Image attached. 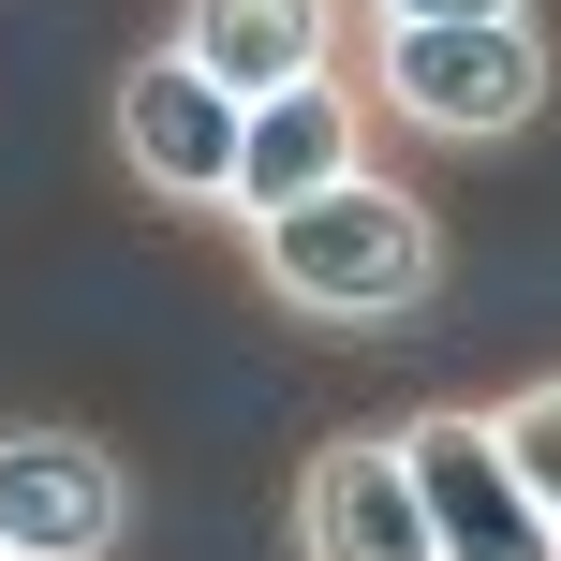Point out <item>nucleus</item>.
Instances as JSON below:
<instances>
[{
  "mask_svg": "<svg viewBox=\"0 0 561 561\" xmlns=\"http://www.w3.org/2000/svg\"><path fill=\"white\" fill-rule=\"evenodd\" d=\"M237 252H252L280 325H325V340H399L444 296V222H428V193H399L385 163H355V178H325V193L266 207V222H237Z\"/></svg>",
  "mask_w": 561,
  "mask_h": 561,
  "instance_id": "nucleus-1",
  "label": "nucleus"
},
{
  "mask_svg": "<svg viewBox=\"0 0 561 561\" xmlns=\"http://www.w3.org/2000/svg\"><path fill=\"white\" fill-rule=\"evenodd\" d=\"M369 118L428 148H517L561 104V30L547 15H428V30H355Z\"/></svg>",
  "mask_w": 561,
  "mask_h": 561,
  "instance_id": "nucleus-2",
  "label": "nucleus"
},
{
  "mask_svg": "<svg viewBox=\"0 0 561 561\" xmlns=\"http://www.w3.org/2000/svg\"><path fill=\"white\" fill-rule=\"evenodd\" d=\"M104 134H118V163H134V193L163 207V222H222L252 104H237V89L207 75V59L148 45V59H118V89H104Z\"/></svg>",
  "mask_w": 561,
  "mask_h": 561,
  "instance_id": "nucleus-3",
  "label": "nucleus"
},
{
  "mask_svg": "<svg viewBox=\"0 0 561 561\" xmlns=\"http://www.w3.org/2000/svg\"><path fill=\"white\" fill-rule=\"evenodd\" d=\"M399 458H414V488H428L444 561H561V517L533 503V473L503 458L488 399H428V414H399Z\"/></svg>",
  "mask_w": 561,
  "mask_h": 561,
  "instance_id": "nucleus-4",
  "label": "nucleus"
},
{
  "mask_svg": "<svg viewBox=\"0 0 561 561\" xmlns=\"http://www.w3.org/2000/svg\"><path fill=\"white\" fill-rule=\"evenodd\" d=\"M134 533V458L104 428H0V561H118Z\"/></svg>",
  "mask_w": 561,
  "mask_h": 561,
  "instance_id": "nucleus-5",
  "label": "nucleus"
},
{
  "mask_svg": "<svg viewBox=\"0 0 561 561\" xmlns=\"http://www.w3.org/2000/svg\"><path fill=\"white\" fill-rule=\"evenodd\" d=\"M296 561H444L399 428H325L296 458Z\"/></svg>",
  "mask_w": 561,
  "mask_h": 561,
  "instance_id": "nucleus-6",
  "label": "nucleus"
},
{
  "mask_svg": "<svg viewBox=\"0 0 561 561\" xmlns=\"http://www.w3.org/2000/svg\"><path fill=\"white\" fill-rule=\"evenodd\" d=\"M355 163H369V89H355V59H325V75H296V89H266V104H252L222 222H266V207L325 193V178H355Z\"/></svg>",
  "mask_w": 561,
  "mask_h": 561,
  "instance_id": "nucleus-7",
  "label": "nucleus"
},
{
  "mask_svg": "<svg viewBox=\"0 0 561 561\" xmlns=\"http://www.w3.org/2000/svg\"><path fill=\"white\" fill-rule=\"evenodd\" d=\"M163 45H178V59H207L237 104H266V89L325 75V59H355V0H178Z\"/></svg>",
  "mask_w": 561,
  "mask_h": 561,
  "instance_id": "nucleus-8",
  "label": "nucleus"
},
{
  "mask_svg": "<svg viewBox=\"0 0 561 561\" xmlns=\"http://www.w3.org/2000/svg\"><path fill=\"white\" fill-rule=\"evenodd\" d=\"M488 428H503V458L533 473V503L561 517V369H547V385H517V399H488Z\"/></svg>",
  "mask_w": 561,
  "mask_h": 561,
  "instance_id": "nucleus-9",
  "label": "nucleus"
},
{
  "mask_svg": "<svg viewBox=\"0 0 561 561\" xmlns=\"http://www.w3.org/2000/svg\"><path fill=\"white\" fill-rule=\"evenodd\" d=\"M428 15H547V0H355V30H428Z\"/></svg>",
  "mask_w": 561,
  "mask_h": 561,
  "instance_id": "nucleus-10",
  "label": "nucleus"
}]
</instances>
